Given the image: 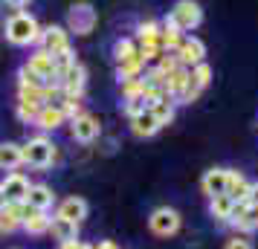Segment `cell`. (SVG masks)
<instances>
[{
  "label": "cell",
  "instance_id": "obj_7",
  "mask_svg": "<svg viewBox=\"0 0 258 249\" xmlns=\"http://www.w3.org/2000/svg\"><path fill=\"white\" fill-rule=\"evenodd\" d=\"M99 133H102V125H99V119L90 116V113H79L76 119H70V136L76 142L90 145Z\"/></svg>",
  "mask_w": 258,
  "mask_h": 249
},
{
  "label": "cell",
  "instance_id": "obj_13",
  "mask_svg": "<svg viewBox=\"0 0 258 249\" xmlns=\"http://www.w3.org/2000/svg\"><path fill=\"white\" fill-rule=\"evenodd\" d=\"M32 125H35V128H41L44 133H49V131H58L61 125H67V116H64V110H61V107H55V105H41Z\"/></svg>",
  "mask_w": 258,
  "mask_h": 249
},
{
  "label": "cell",
  "instance_id": "obj_11",
  "mask_svg": "<svg viewBox=\"0 0 258 249\" xmlns=\"http://www.w3.org/2000/svg\"><path fill=\"white\" fill-rule=\"evenodd\" d=\"M24 67H26V70H32L35 75H41L47 84L58 81V75H55V61H52V55H49L47 49H35Z\"/></svg>",
  "mask_w": 258,
  "mask_h": 249
},
{
  "label": "cell",
  "instance_id": "obj_17",
  "mask_svg": "<svg viewBox=\"0 0 258 249\" xmlns=\"http://www.w3.org/2000/svg\"><path fill=\"white\" fill-rule=\"evenodd\" d=\"M157 131H163V125L157 122V116L151 113V107L142 110V113H137V116H131V133H134V136L148 139V136H154Z\"/></svg>",
  "mask_w": 258,
  "mask_h": 249
},
{
  "label": "cell",
  "instance_id": "obj_14",
  "mask_svg": "<svg viewBox=\"0 0 258 249\" xmlns=\"http://www.w3.org/2000/svg\"><path fill=\"white\" fill-rule=\"evenodd\" d=\"M24 212H26V203H6L0 209V235L18 232L21 223H24Z\"/></svg>",
  "mask_w": 258,
  "mask_h": 249
},
{
  "label": "cell",
  "instance_id": "obj_23",
  "mask_svg": "<svg viewBox=\"0 0 258 249\" xmlns=\"http://www.w3.org/2000/svg\"><path fill=\"white\" fill-rule=\"evenodd\" d=\"M249 189H252V183L241 174V171H232L229 168V183H226V194L232 197L235 203L238 200H249Z\"/></svg>",
  "mask_w": 258,
  "mask_h": 249
},
{
  "label": "cell",
  "instance_id": "obj_30",
  "mask_svg": "<svg viewBox=\"0 0 258 249\" xmlns=\"http://www.w3.org/2000/svg\"><path fill=\"white\" fill-rule=\"evenodd\" d=\"M38 107L41 105H32V102H18V119L24 122V125H32L38 116Z\"/></svg>",
  "mask_w": 258,
  "mask_h": 249
},
{
  "label": "cell",
  "instance_id": "obj_22",
  "mask_svg": "<svg viewBox=\"0 0 258 249\" xmlns=\"http://www.w3.org/2000/svg\"><path fill=\"white\" fill-rule=\"evenodd\" d=\"M142 70H145V58L140 55V49H137L134 55H128V58L116 61V75H119V81H125V78H140Z\"/></svg>",
  "mask_w": 258,
  "mask_h": 249
},
{
  "label": "cell",
  "instance_id": "obj_24",
  "mask_svg": "<svg viewBox=\"0 0 258 249\" xmlns=\"http://www.w3.org/2000/svg\"><path fill=\"white\" fill-rule=\"evenodd\" d=\"M183 38H186V32H180L168 18L160 24V47H163L165 52H174V49L180 47V41H183Z\"/></svg>",
  "mask_w": 258,
  "mask_h": 249
},
{
  "label": "cell",
  "instance_id": "obj_36",
  "mask_svg": "<svg viewBox=\"0 0 258 249\" xmlns=\"http://www.w3.org/2000/svg\"><path fill=\"white\" fill-rule=\"evenodd\" d=\"M249 203L258 206V183H252V189H249Z\"/></svg>",
  "mask_w": 258,
  "mask_h": 249
},
{
  "label": "cell",
  "instance_id": "obj_10",
  "mask_svg": "<svg viewBox=\"0 0 258 249\" xmlns=\"http://www.w3.org/2000/svg\"><path fill=\"white\" fill-rule=\"evenodd\" d=\"M38 44H41V49H47L49 55L64 52V49H70V32L64 26H47V29H41Z\"/></svg>",
  "mask_w": 258,
  "mask_h": 249
},
{
  "label": "cell",
  "instance_id": "obj_26",
  "mask_svg": "<svg viewBox=\"0 0 258 249\" xmlns=\"http://www.w3.org/2000/svg\"><path fill=\"white\" fill-rule=\"evenodd\" d=\"M151 113L154 116H157V122H160V125H171V122H174V113H177V102L174 99H171V96H163V99H160V102H154L151 105Z\"/></svg>",
  "mask_w": 258,
  "mask_h": 249
},
{
  "label": "cell",
  "instance_id": "obj_38",
  "mask_svg": "<svg viewBox=\"0 0 258 249\" xmlns=\"http://www.w3.org/2000/svg\"><path fill=\"white\" fill-rule=\"evenodd\" d=\"M6 206V194H3V189H0V209Z\"/></svg>",
  "mask_w": 258,
  "mask_h": 249
},
{
  "label": "cell",
  "instance_id": "obj_8",
  "mask_svg": "<svg viewBox=\"0 0 258 249\" xmlns=\"http://www.w3.org/2000/svg\"><path fill=\"white\" fill-rule=\"evenodd\" d=\"M174 55H177V61H180V67H195V64H200V61L206 58V44L200 41V38H183L180 41V47L174 49Z\"/></svg>",
  "mask_w": 258,
  "mask_h": 249
},
{
  "label": "cell",
  "instance_id": "obj_31",
  "mask_svg": "<svg viewBox=\"0 0 258 249\" xmlns=\"http://www.w3.org/2000/svg\"><path fill=\"white\" fill-rule=\"evenodd\" d=\"M142 110H148V102H145V96H134V99H125V113L131 116H137Z\"/></svg>",
  "mask_w": 258,
  "mask_h": 249
},
{
  "label": "cell",
  "instance_id": "obj_20",
  "mask_svg": "<svg viewBox=\"0 0 258 249\" xmlns=\"http://www.w3.org/2000/svg\"><path fill=\"white\" fill-rule=\"evenodd\" d=\"M232 206L235 200L229 197V194H215V197H209V214L215 223H229V217H232Z\"/></svg>",
  "mask_w": 258,
  "mask_h": 249
},
{
  "label": "cell",
  "instance_id": "obj_18",
  "mask_svg": "<svg viewBox=\"0 0 258 249\" xmlns=\"http://www.w3.org/2000/svg\"><path fill=\"white\" fill-rule=\"evenodd\" d=\"M52 203H55V194H52V189H49V186H44V183L29 186V194H26V206H29V209L49 212V209H52Z\"/></svg>",
  "mask_w": 258,
  "mask_h": 249
},
{
  "label": "cell",
  "instance_id": "obj_5",
  "mask_svg": "<svg viewBox=\"0 0 258 249\" xmlns=\"http://www.w3.org/2000/svg\"><path fill=\"white\" fill-rule=\"evenodd\" d=\"M180 223H183V217L177 209L171 206H160V209H154L151 217H148V229H151L157 237H171L180 232Z\"/></svg>",
  "mask_w": 258,
  "mask_h": 249
},
{
  "label": "cell",
  "instance_id": "obj_19",
  "mask_svg": "<svg viewBox=\"0 0 258 249\" xmlns=\"http://www.w3.org/2000/svg\"><path fill=\"white\" fill-rule=\"evenodd\" d=\"M24 165V151L18 142H0V171H18Z\"/></svg>",
  "mask_w": 258,
  "mask_h": 249
},
{
  "label": "cell",
  "instance_id": "obj_33",
  "mask_svg": "<svg viewBox=\"0 0 258 249\" xmlns=\"http://www.w3.org/2000/svg\"><path fill=\"white\" fill-rule=\"evenodd\" d=\"M223 249H252V240H249L246 235H232L229 240H226Z\"/></svg>",
  "mask_w": 258,
  "mask_h": 249
},
{
  "label": "cell",
  "instance_id": "obj_27",
  "mask_svg": "<svg viewBox=\"0 0 258 249\" xmlns=\"http://www.w3.org/2000/svg\"><path fill=\"white\" fill-rule=\"evenodd\" d=\"M137 41H140V47H145V44H160V24L157 21H142L137 26Z\"/></svg>",
  "mask_w": 258,
  "mask_h": 249
},
{
  "label": "cell",
  "instance_id": "obj_29",
  "mask_svg": "<svg viewBox=\"0 0 258 249\" xmlns=\"http://www.w3.org/2000/svg\"><path fill=\"white\" fill-rule=\"evenodd\" d=\"M119 84H122V96H125V99L142 96V90H145V81H142V75H140V78H125V81H119Z\"/></svg>",
  "mask_w": 258,
  "mask_h": 249
},
{
  "label": "cell",
  "instance_id": "obj_12",
  "mask_svg": "<svg viewBox=\"0 0 258 249\" xmlns=\"http://www.w3.org/2000/svg\"><path fill=\"white\" fill-rule=\"evenodd\" d=\"M90 212V206L84 197H67V200L58 203V209H55V217H64V220H70V223H84V217Z\"/></svg>",
  "mask_w": 258,
  "mask_h": 249
},
{
  "label": "cell",
  "instance_id": "obj_9",
  "mask_svg": "<svg viewBox=\"0 0 258 249\" xmlns=\"http://www.w3.org/2000/svg\"><path fill=\"white\" fill-rule=\"evenodd\" d=\"M29 186H32V183H29L21 171H9L6 177L0 180V189L6 194V203H26Z\"/></svg>",
  "mask_w": 258,
  "mask_h": 249
},
{
  "label": "cell",
  "instance_id": "obj_34",
  "mask_svg": "<svg viewBox=\"0 0 258 249\" xmlns=\"http://www.w3.org/2000/svg\"><path fill=\"white\" fill-rule=\"evenodd\" d=\"M6 6H12V9H24V6H29L32 0H3Z\"/></svg>",
  "mask_w": 258,
  "mask_h": 249
},
{
  "label": "cell",
  "instance_id": "obj_16",
  "mask_svg": "<svg viewBox=\"0 0 258 249\" xmlns=\"http://www.w3.org/2000/svg\"><path fill=\"white\" fill-rule=\"evenodd\" d=\"M226 183H229V168H209L200 180V189L206 197H215V194H226Z\"/></svg>",
  "mask_w": 258,
  "mask_h": 249
},
{
  "label": "cell",
  "instance_id": "obj_37",
  "mask_svg": "<svg viewBox=\"0 0 258 249\" xmlns=\"http://www.w3.org/2000/svg\"><path fill=\"white\" fill-rule=\"evenodd\" d=\"M76 249H93V246H90V243H84V240H79V243H76Z\"/></svg>",
  "mask_w": 258,
  "mask_h": 249
},
{
  "label": "cell",
  "instance_id": "obj_2",
  "mask_svg": "<svg viewBox=\"0 0 258 249\" xmlns=\"http://www.w3.org/2000/svg\"><path fill=\"white\" fill-rule=\"evenodd\" d=\"M24 165H32V168H49L58 162V145L47 139V136H29L24 145Z\"/></svg>",
  "mask_w": 258,
  "mask_h": 249
},
{
  "label": "cell",
  "instance_id": "obj_32",
  "mask_svg": "<svg viewBox=\"0 0 258 249\" xmlns=\"http://www.w3.org/2000/svg\"><path fill=\"white\" fill-rule=\"evenodd\" d=\"M137 49H140V47H137L131 38H122V41H116V61H122V58H128V55H134Z\"/></svg>",
  "mask_w": 258,
  "mask_h": 249
},
{
  "label": "cell",
  "instance_id": "obj_21",
  "mask_svg": "<svg viewBox=\"0 0 258 249\" xmlns=\"http://www.w3.org/2000/svg\"><path fill=\"white\" fill-rule=\"evenodd\" d=\"M229 226H235L238 235H249V232H255L258 229V206L255 203H246V209L238 214V217H232Z\"/></svg>",
  "mask_w": 258,
  "mask_h": 249
},
{
  "label": "cell",
  "instance_id": "obj_3",
  "mask_svg": "<svg viewBox=\"0 0 258 249\" xmlns=\"http://www.w3.org/2000/svg\"><path fill=\"white\" fill-rule=\"evenodd\" d=\"M168 21H171L180 32H191V29H198L200 21H203V9H200V3H195V0H177L174 9L168 12Z\"/></svg>",
  "mask_w": 258,
  "mask_h": 249
},
{
  "label": "cell",
  "instance_id": "obj_4",
  "mask_svg": "<svg viewBox=\"0 0 258 249\" xmlns=\"http://www.w3.org/2000/svg\"><path fill=\"white\" fill-rule=\"evenodd\" d=\"M99 15L90 3H73L70 12H67V32L70 35H90L96 29Z\"/></svg>",
  "mask_w": 258,
  "mask_h": 249
},
{
  "label": "cell",
  "instance_id": "obj_25",
  "mask_svg": "<svg viewBox=\"0 0 258 249\" xmlns=\"http://www.w3.org/2000/svg\"><path fill=\"white\" fill-rule=\"evenodd\" d=\"M49 232H52V237H55L58 243H64V240H79V223H70V220H64V217H52Z\"/></svg>",
  "mask_w": 258,
  "mask_h": 249
},
{
  "label": "cell",
  "instance_id": "obj_28",
  "mask_svg": "<svg viewBox=\"0 0 258 249\" xmlns=\"http://www.w3.org/2000/svg\"><path fill=\"white\" fill-rule=\"evenodd\" d=\"M188 72H191V78H195V81H198L200 87H203V90L209 87V81H212V67L206 64V61H200V64H195V67H191Z\"/></svg>",
  "mask_w": 258,
  "mask_h": 249
},
{
  "label": "cell",
  "instance_id": "obj_15",
  "mask_svg": "<svg viewBox=\"0 0 258 249\" xmlns=\"http://www.w3.org/2000/svg\"><path fill=\"white\" fill-rule=\"evenodd\" d=\"M49 223H52V214L49 212H41V209H29V206H26L21 229H24L26 235H47Z\"/></svg>",
  "mask_w": 258,
  "mask_h": 249
},
{
  "label": "cell",
  "instance_id": "obj_1",
  "mask_svg": "<svg viewBox=\"0 0 258 249\" xmlns=\"http://www.w3.org/2000/svg\"><path fill=\"white\" fill-rule=\"evenodd\" d=\"M3 38H6L12 47H35L38 38H41V24L35 21V15L18 9L15 15L6 18V24H3Z\"/></svg>",
  "mask_w": 258,
  "mask_h": 249
},
{
  "label": "cell",
  "instance_id": "obj_6",
  "mask_svg": "<svg viewBox=\"0 0 258 249\" xmlns=\"http://www.w3.org/2000/svg\"><path fill=\"white\" fill-rule=\"evenodd\" d=\"M58 84H61V90H64L67 99H82L84 87H87V70L76 61V64H70L64 72H58Z\"/></svg>",
  "mask_w": 258,
  "mask_h": 249
},
{
  "label": "cell",
  "instance_id": "obj_35",
  "mask_svg": "<svg viewBox=\"0 0 258 249\" xmlns=\"http://www.w3.org/2000/svg\"><path fill=\"white\" fill-rule=\"evenodd\" d=\"M93 249H119L113 240H99V243H93Z\"/></svg>",
  "mask_w": 258,
  "mask_h": 249
}]
</instances>
